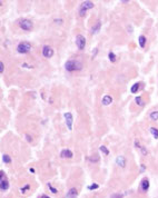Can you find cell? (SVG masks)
Wrapping results in <instances>:
<instances>
[{
  "label": "cell",
  "instance_id": "6da1fadb",
  "mask_svg": "<svg viewBox=\"0 0 158 198\" xmlns=\"http://www.w3.org/2000/svg\"><path fill=\"white\" fill-rule=\"evenodd\" d=\"M65 69L69 72L72 71H79L83 69V63H81L79 60H74V59H70L65 63Z\"/></svg>",
  "mask_w": 158,
  "mask_h": 198
},
{
  "label": "cell",
  "instance_id": "7a4b0ae2",
  "mask_svg": "<svg viewBox=\"0 0 158 198\" xmlns=\"http://www.w3.org/2000/svg\"><path fill=\"white\" fill-rule=\"evenodd\" d=\"M18 25H19L20 29H22V30H25V31H30L34 27L33 21L29 19H20L18 21Z\"/></svg>",
  "mask_w": 158,
  "mask_h": 198
},
{
  "label": "cell",
  "instance_id": "3957f363",
  "mask_svg": "<svg viewBox=\"0 0 158 198\" xmlns=\"http://www.w3.org/2000/svg\"><path fill=\"white\" fill-rule=\"evenodd\" d=\"M31 43L28 42V41H21L19 43L18 46H17V51L19 52V54H27L31 50Z\"/></svg>",
  "mask_w": 158,
  "mask_h": 198
},
{
  "label": "cell",
  "instance_id": "277c9868",
  "mask_svg": "<svg viewBox=\"0 0 158 198\" xmlns=\"http://www.w3.org/2000/svg\"><path fill=\"white\" fill-rule=\"evenodd\" d=\"M64 117H65V123L66 126L69 130L72 129V123H74V117H72L71 112H65L64 113Z\"/></svg>",
  "mask_w": 158,
  "mask_h": 198
},
{
  "label": "cell",
  "instance_id": "5b68a950",
  "mask_svg": "<svg viewBox=\"0 0 158 198\" xmlns=\"http://www.w3.org/2000/svg\"><path fill=\"white\" fill-rule=\"evenodd\" d=\"M76 45H77L78 49L83 50L85 46H86V38L83 35H77V37H76Z\"/></svg>",
  "mask_w": 158,
  "mask_h": 198
},
{
  "label": "cell",
  "instance_id": "8992f818",
  "mask_svg": "<svg viewBox=\"0 0 158 198\" xmlns=\"http://www.w3.org/2000/svg\"><path fill=\"white\" fill-rule=\"evenodd\" d=\"M0 175H1V180H0V188H1L2 191H5V190H7V189H8V187H9V183H8L7 178H6L4 170L0 171Z\"/></svg>",
  "mask_w": 158,
  "mask_h": 198
},
{
  "label": "cell",
  "instance_id": "52a82bcc",
  "mask_svg": "<svg viewBox=\"0 0 158 198\" xmlns=\"http://www.w3.org/2000/svg\"><path fill=\"white\" fill-rule=\"evenodd\" d=\"M42 56L46 58H51L54 56V49L50 46H43L42 48Z\"/></svg>",
  "mask_w": 158,
  "mask_h": 198
},
{
  "label": "cell",
  "instance_id": "ba28073f",
  "mask_svg": "<svg viewBox=\"0 0 158 198\" xmlns=\"http://www.w3.org/2000/svg\"><path fill=\"white\" fill-rule=\"evenodd\" d=\"M116 164H117V166H119L120 168H125L126 165H127V160H126L125 156H122V155L117 156V158H116Z\"/></svg>",
  "mask_w": 158,
  "mask_h": 198
},
{
  "label": "cell",
  "instance_id": "9c48e42d",
  "mask_svg": "<svg viewBox=\"0 0 158 198\" xmlns=\"http://www.w3.org/2000/svg\"><path fill=\"white\" fill-rule=\"evenodd\" d=\"M77 196H78V190H77V188L72 187V188H70L69 190H68V193L66 194L65 198H77Z\"/></svg>",
  "mask_w": 158,
  "mask_h": 198
},
{
  "label": "cell",
  "instance_id": "30bf717a",
  "mask_svg": "<svg viewBox=\"0 0 158 198\" xmlns=\"http://www.w3.org/2000/svg\"><path fill=\"white\" fill-rule=\"evenodd\" d=\"M93 7H95V5H93L92 1H84L80 5V9H84L85 11H87L88 9H92Z\"/></svg>",
  "mask_w": 158,
  "mask_h": 198
},
{
  "label": "cell",
  "instance_id": "8fae6325",
  "mask_svg": "<svg viewBox=\"0 0 158 198\" xmlns=\"http://www.w3.org/2000/svg\"><path fill=\"white\" fill-rule=\"evenodd\" d=\"M60 156L62 157V158H72L74 154H72V151L69 149H62L60 153Z\"/></svg>",
  "mask_w": 158,
  "mask_h": 198
},
{
  "label": "cell",
  "instance_id": "7c38bea8",
  "mask_svg": "<svg viewBox=\"0 0 158 198\" xmlns=\"http://www.w3.org/2000/svg\"><path fill=\"white\" fill-rule=\"evenodd\" d=\"M149 180H148V178H144L141 180V184H140V188H141V190L144 191H147L148 190V188H149Z\"/></svg>",
  "mask_w": 158,
  "mask_h": 198
},
{
  "label": "cell",
  "instance_id": "4fadbf2b",
  "mask_svg": "<svg viewBox=\"0 0 158 198\" xmlns=\"http://www.w3.org/2000/svg\"><path fill=\"white\" fill-rule=\"evenodd\" d=\"M101 103L104 106H108V105H110L113 103V97L112 96H109V95H106V96H104L101 99Z\"/></svg>",
  "mask_w": 158,
  "mask_h": 198
},
{
  "label": "cell",
  "instance_id": "5bb4252c",
  "mask_svg": "<svg viewBox=\"0 0 158 198\" xmlns=\"http://www.w3.org/2000/svg\"><path fill=\"white\" fill-rule=\"evenodd\" d=\"M146 41H147V38H146L144 35H143V36H139V38H138V43H139V46L141 48H145Z\"/></svg>",
  "mask_w": 158,
  "mask_h": 198
},
{
  "label": "cell",
  "instance_id": "9a60e30c",
  "mask_svg": "<svg viewBox=\"0 0 158 198\" xmlns=\"http://www.w3.org/2000/svg\"><path fill=\"white\" fill-rule=\"evenodd\" d=\"M100 28H101V22H100V21H97V24H96V25L91 28V32H92V34H97V32H99Z\"/></svg>",
  "mask_w": 158,
  "mask_h": 198
},
{
  "label": "cell",
  "instance_id": "2e32d148",
  "mask_svg": "<svg viewBox=\"0 0 158 198\" xmlns=\"http://www.w3.org/2000/svg\"><path fill=\"white\" fill-rule=\"evenodd\" d=\"M149 118H150V120H153V121H157L158 120V111L157 110L151 111L150 115H149Z\"/></svg>",
  "mask_w": 158,
  "mask_h": 198
},
{
  "label": "cell",
  "instance_id": "e0dca14e",
  "mask_svg": "<svg viewBox=\"0 0 158 198\" xmlns=\"http://www.w3.org/2000/svg\"><path fill=\"white\" fill-rule=\"evenodd\" d=\"M135 103L138 105L139 107H143L145 105V103H144V99H143V97L141 96H138V97H136L135 98Z\"/></svg>",
  "mask_w": 158,
  "mask_h": 198
},
{
  "label": "cell",
  "instance_id": "ac0fdd59",
  "mask_svg": "<svg viewBox=\"0 0 158 198\" xmlns=\"http://www.w3.org/2000/svg\"><path fill=\"white\" fill-rule=\"evenodd\" d=\"M139 85H140L139 82H136V84H134V85L131 86V88H130L131 94H136V92L138 91V89H139Z\"/></svg>",
  "mask_w": 158,
  "mask_h": 198
},
{
  "label": "cell",
  "instance_id": "d6986e66",
  "mask_svg": "<svg viewBox=\"0 0 158 198\" xmlns=\"http://www.w3.org/2000/svg\"><path fill=\"white\" fill-rule=\"evenodd\" d=\"M149 130H150L151 135L154 136V138H156V139H157V138H158V129H157V128H155V127H151Z\"/></svg>",
  "mask_w": 158,
  "mask_h": 198
},
{
  "label": "cell",
  "instance_id": "ffe728a7",
  "mask_svg": "<svg viewBox=\"0 0 158 198\" xmlns=\"http://www.w3.org/2000/svg\"><path fill=\"white\" fill-rule=\"evenodd\" d=\"M2 160H4L5 164H10L11 162V158L9 155H7V154H5L4 156H2Z\"/></svg>",
  "mask_w": 158,
  "mask_h": 198
},
{
  "label": "cell",
  "instance_id": "44dd1931",
  "mask_svg": "<svg viewBox=\"0 0 158 198\" xmlns=\"http://www.w3.org/2000/svg\"><path fill=\"white\" fill-rule=\"evenodd\" d=\"M99 150H100L101 153H104L106 156L109 155V149H108L106 146H100V147H99Z\"/></svg>",
  "mask_w": 158,
  "mask_h": 198
},
{
  "label": "cell",
  "instance_id": "7402d4cb",
  "mask_svg": "<svg viewBox=\"0 0 158 198\" xmlns=\"http://www.w3.org/2000/svg\"><path fill=\"white\" fill-rule=\"evenodd\" d=\"M108 58H109L110 62H115V61H116V55L114 54L113 51H110L109 54H108Z\"/></svg>",
  "mask_w": 158,
  "mask_h": 198
},
{
  "label": "cell",
  "instance_id": "603a6c76",
  "mask_svg": "<svg viewBox=\"0 0 158 198\" xmlns=\"http://www.w3.org/2000/svg\"><path fill=\"white\" fill-rule=\"evenodd\" d=\"M98 187H99L98 184L93 183V184H91V185H89V186H88V189H89V190H95V189H97Z\"/></svg>",
  "mask_w": 158,
  "mask_h": 198
},
{
  "label": "cell",
  "instance_id": "cb8c5ba5",
  "mask_svg": "<svg viewBox=\"0 0 158 198\" xmlns=\"http://www.w3.org/2000/svg\"><path fill=\"white\" fill-rule=\"evenodd\" d=\"M89 160L91 161V162H98L99 161V156H92V157H90L89 158Z\"/></svg>",
  "mask_w": 158,
  "mask_h": 198
},
{
  "label": "cell",
  "instance_id": "d4e9b609",
  "mask_svg": "<svg viewBox=\"0 0 158 198\" xmlns=\"http://www.w3.org/2000/svg\"><path fill=\"white\" fill-rule=\"evenodd\" d=\"M48 188H49V190H50L52 194H57V191H58V190H57V189L55 188V187H52V186H51L50 184H48Z\"/></svg>",
  "mask_w": 158,
  "mask_h": 198
},
{
  "label": "cell",
  "instance_id": "484cf974",
  "mask_svg": "<svg viewBox=\"0 0 158 198\" xmlns=\"http://www.w3.org/2000/svg\"><path fill=\"white\" fill-rule=\"evenodd\" d=\"M29 188H30V186H29V185H26L25 187H22L21 189H20V193H21V194H25V193L28 190Z\"/></svg>",
  "mask_w": 158,
  "mask_h": 198
},
{
  "label": "cell",
  "instance_id": "4316f807",
  "mask_svg": "<svg viewBox=\"0 0 158 198\" xmlns=\"http://www.w3.org/2000/svg\"><path fill=\"white\" fill-rule=\"evenodd\" d=\"M139 150L141 151V154H143V155H144V156H146V155H147V154H148V153H147V150H146V148H145V147H143V146L139 148Z\"/></svg>",
  "mask_w": 158,
  "mask_h": 198
},
{
  "label": "cell",
  "instance_id": "83f0119b",
  "mask_svg": "<svg viewBox=\"0 0 158 198\" xmlns=\"http://www.w3.org/2000/svg\"><path fill=\"white\" fill-rule=\"evenodd\" d=\"M4 69H5V63L1 61L0 62V72H1V74L4 72Z\"/></svg>",
  "mask_w": 158,
  "mask_h": 198
},
{
  "label": "cell",
  "instance_id": "f1b7e54d",
  "mask_svg": "<svg viewBox=\"0 0 158 198\" xmlns=\"http://www.w3.org/2000/svg\"><path fill=\"white\" fill-rule=\"evenodd\" d=\"M110 198H122V196L121 195H119V194H114V195H112V197Z\"/></svg>",
  "mask_w": 158,
  "mask_h": 198
},
{
  "label": "cell",
  "instance_id": "f546056e",
  "mask_svg": "<svg viewBox=\"0 0 158 198\" xmlns=\"http://www.w3.org/2000/svg\"><path fill=\"white\" fill-rule=\"evenodd\" d=\"M26 138H27V140H28L29 142L33 141V138H31V136L29 135V134H26Z\"/></svg>",
  "mask_w": 158,
  "mask_h": 198
},
{
  "label": "cell",
  "instance_id": "4dcf8cb0",
  "mask_svg": "<svg viewBox=\"0 0 158 198\" xmlns=\"http://www.w3.org/2000/svg\"><path fill=\"white\" fill-rule=\"evenodd\" d=\"M135 146H136V148H138V149H139L140 147H141V145H140V142H139L138 140H137V139L135 140Z\"/></svg>",
  "mask_w": 158,
  "mask_h": 198
},
{
  "label": "cell",
  "instance_id": "1f68e13d",
  "mask_svg": "<svg viewBox=\"0 0 158 198\" xmlns=\"http://www.w3.org/2000/svg\"><path fill=\"white\" fill-rule=\"evenodd\" d=\"M127 31H128V32H129V34H131V32H133V27H131V26H127Z\"/></svg>",
  "mask_w": 158,
  "mask_h": 198
},
{
  "label": "cell",
  "instance_id": "d6a6232c",
  "mask_svg": "<svg viewBox=\"0 0 158 198\" xmlns=\"http://www.w3.org/2000/svg\"><path fill=\"white\" fill-rule=\"evenodd\" d=\"M29 171H30L31 174H34L35 173V169H34V168H30V169H29Z\"/></svg>",
  "mask_w": 158,
  "mask_h": 198
},
{
  "label": "cell",
  "instance_id": "836d02e7",
  "mask_svg": "<svg viewBox=\"0 0 158 198\" xmlns=\"http://www.w3.org/2000/svg\"><path fill=\"white\" fill-rule=\"evenodd\" d=\"M144 170H145V166L141 165V171H144Z\"/></svg>",
  "mask_w": 158,
  "mask_h": 198
},
{
  "label": "cell",
  "instance_id": "e575fe53",
  "mask_svg": "<svg viewBox=\"0 0 158 198\" xmlns=\"http://www.w3.org/2000/svg\"><path fill=\"white\" fill-rule=\"evenodd\" d=\"M40 198H49V197H48V196H46V195H43V196H41Z\"/></svg>",
  "mask_w": 158,
  "mask_h": 198
}]
</instances>
